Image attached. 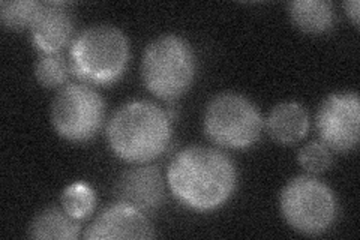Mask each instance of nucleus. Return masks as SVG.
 I'll list each match as a JSON object with an SVG mask.
<instances>
[{"instance_id": "1", "label": "nucleus", "mask_w": 360, "mask_h": 240, "mask_svg": "<svg viewBox=\"0 0 360 240\" xmlns=\"http://www.w3.org/2000/svg\"><path fill=\"white\" fill-rule=\"evenodd\" d=\"M174 198L197 213L221 209L238 188V168L219 149L191 146L180 151L167 171Z\"/></svg>"}, {"instance_id": "2", "label": "nucleus", "mask_w": 360, "mask_h": 240, "mask_svg": "<svg viewBox=\"0 0 360 240\" xmlns=\"http://www.w3.org/2000/svg\"><path fill=\"white\" fill-rule=\"evenodd\" d=\"M111 152L129 164H148L160 158L173 140L168 113L150 101H132L112 114L107 127Z\"/></svg>"}, {"instance_id": "3", "label": "nucleus", "mask_w": 360, "mask_h": 240, "mask_svg": "<svg viewBox=\"0 0 360 240\" xmlns=\"http://www.w3.org/2000/svg\"><path fill=\"white\" fill-rule=\"evenodd\" d=\"M129 63V41L115 26L87 27L70 45L72 74L82 83L110 86L127 72Z\"/></svg>"}, {"instance_id": "4", "label": "nucleus", "mask_w": 360, "mask_h": 240, "mask_svg": "<svg viewBox=\"0 0 360 240\" xmlns=\"http://www.w3.org/2000/svg\"><path fill=\"white\" fill-rule=\"evenodd\" d=\"M197 75V56L182 37L168 33L153 39L143 54L141 80L149 92L167 102L182 98Z\"/></svg>"}, {"instance_id": "5", "label": "nucleus", "mask_w": 360, "mask_h": 240, "mask_svg": "<svg viewBox=\"0 0 360 240\" xmlns=\"http://www.w3.org/2000/svg\"><path fill=\"white\" fill-rule=\"evenodd\" d=\"M205 132L219 147L246 151L260 140L263 118L250 98L224 92L213 96L206 107Z\"/></svg>"}, {"instance_id": "6", "label": "nucleus", "mask_w": 360, "mask_h": 240, "mask_svg": "<svg viewBox=\"0 0 360 240\" xmlns=\"http://www.w3.org/2000/svg\"><path fill=\"white\" fill-rule=\"evenodd\" d=\"M279 208L285 222L303 236H320L329 232L338 213L333 191L312 176L288 180L281 191Z\"/></svg>"}, {"instance_id": "7", "label": "nucleus", "mask_w": 360, "mask_h": 240, "mask_svg": "<svg viewBox=\"0 0 360 240\" xmlns=\"http://www.w3.org/2000/svg\"><path fill=\"white\" fill-rule=\"evenodd\" d=\"M51 125L63 140L87 143L99 132L105 118L104 99L86 83H70L56 95Z\"/></svg>"}, {"instance_id": "8", "label": "nucleus", "mask_w": 360, "mask_h": 240, "mask_svg": "<svg viewBox=\"0 0 360 240\" xmlns=\"http://www.w3.org/2000/svg\"><path fill=\"white\" fill-rule=\"evenodd\" d=\"M320 140L332 152L348 153L359 144L360 102L356 92H336L321 102L315 118Z\"/></svg>"}, {"instance_id": "9", "label": "nucleus", "mask_w": 360, "mask_h": 240, "mask_svg": "<svg viewBox=\"0 0 360 240\" xmlns=\"http://www.w3.org/2000/svg\"><path fill=\"white\" fill-rule=\"evenodd\" d=\"M115 196L143 213H153L165 200V184L161 171L152 165H139L123 171L116 182Z\"/></svg>"}, {"instance_id": "10", "label": "nucleus", "mask_w": 360, "mask_h": 240, "mask_svg": "<svg viewBox=\"0 0 360 240\" xmlns=\"http://www.w3.org/2000/svg\"><path fill=\"white\" fill-rule=\"evenodd\" d=\"M153 237V227L146 213L120 201L101 212L84 233L86 240H146Z\"/></svg>"}, {"instance_id": "11", "label": "nucleus", "mask_w": 360, "mask_h": 240, "mask_svg": "<svg viewBox=\"0 0 360 240\" xmlns=\"http://www.w3.org/2000/svg\"><path fill=\"white\" fill-rule=\"evenodd\" d=\"M66 2H42L29 29L33 47L41 54H58L71 42L74 20Z\"/></svg>"}, {"instance_id": "12", "label": "nucleus", "mask_w": 360, "mask_h": 240, "mask_svg": "<svg viewBox=\"0 0 360 240\" xmlns=\"http://www.w3.org/2000/svg\"><path fill=\"white\" fill-rule=\"evenodd\" d=\"M266 130L274 141L283 146H292L307 137L309 114L297 102H281L269 113Z\"/></svg>"}, {"instance_id": "13", "label": "nucleus", "mask_w": 360, "mask_h": 240, "mask_svg": "<svg viewBox=\"0 0 360 240\" xmlns=\"http://www.w3.org/2000/svg\"><path fill=\"white\" fill-rule=\"evenodd\" d=\"M288 14L299 30L308 35H323L335 26V9L329 0H295Z\"/></svg>"}, {"instance_id": "14", "label": "nucleus", "mask_w": 360, "mask_h": 240, "mask_svg": "<svg viewBox=\"0 0 360 240\" xmlns=\"http://www.w3.org/2000/svg\"><path fill=\"white\" fill-rule=\"evenodd\" d=\"M82 221L68 215L63 208L39 212L29 225V237L37 240H75L82 232Z\"/></svg>"}, {"instance_id": "15", "label": "nucleus", "mask_w": 360, "mask_h": 240, "mask_svg": "<svg viewBox=\"0 0 360 240\" xmlns=\"http://www.w3.org/2000/svg\"><path fill=\"white\" fill-rule=\"evenodd\" d=\"M39 0H2L0 2V20L9 30L30 29L41 8Z\"/></svg>"}, {"instance_id": "16", "label": "nucleus", "mask_w": 360, "mask_h": 240, "mask_svg": "<svg viewBox=\"0 0 360 240\" xmlns=\"http://www.w3.org/2000/svg\"><path fill=\"white\" fill-rule=\"evenodd\" d=\"M71 72L70 61H66L60 53L41 54L35 65L37 82L45 89L63 87Z\"/></svg>"}, {"instance_id": "17", "label": "nucleus", "mask_w": 360, "mask_h": 240, "mask_svg": "<svg viewBox=\"0 0 360 240\" xmlns=\"http://www.w3.org/2000/svg\"><path fill=\"white\" fill-rule=\"evenodd\" d=\"M60 204L68 215H71L77 221H83L94 213L96 196L87 184L77 182L62 192Z\"/></svg>"}, {"instance_id": "18", "label": "nucleus", "mask_w": 360, "mask_h": 240, "mask_svg": "<svg viewBox=\"0 0 360 240\" xmlns=\"http://www.w3.org/2000/svg\"><path fill=\"white\" fill-rule=\"evenodd\" d=\"M297 161L308 173L320 175L332 167L333 156L330 149L321 141H311L300 149Z\"/></svg>"}, {"instance_id": "19", "label": "nucleus", "mask_w": 360, "mask_h": 240, "mask_svg": "<svg viewBox=\"0 0 360 240\" xmlns=\"http://www.w3.org/2000/svg\"><path fill=\"white\" fill-rule=\"evenodd\" d=\"M344 9H345V13H347V15L352 18V21H353V25L356 26V27H359V8H360V4H359V0H348V2H344Z\"/></svg>"}]
</instances>
